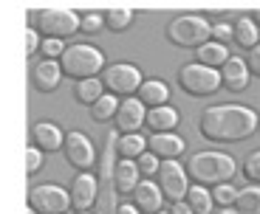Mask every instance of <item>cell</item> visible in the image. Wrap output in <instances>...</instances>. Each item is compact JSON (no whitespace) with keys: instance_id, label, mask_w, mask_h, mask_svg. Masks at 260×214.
I'll return each instance as SVG.
<instances>
[{"instance_id":"1","label":"cell","mask_w":260,"mask_h":214,"mask_svg":"<svg viewBox=\"0 0 260 214\" xmlns=\"http://www.w3.org/2000/svg\"><path fill=\"white\" fill-rule=\"evenodd\" d=\"M257 113L246 104H212L198 116V133L212 144H241L257 130Z\"/></svg>"},{"instance_id":"2","label":"cell","mask_w":260,"mask_h":214,"mask_svg":"<svg viewBox=\"0 0 260 214\" xmlns=\"http://www.w3.org/2000/svg\"><path fill=\"white\" fill-rule=\"evenodd\" d=\"M187 178L192 186H221V183H229L238 172V163H235L232 155L226 152H215V149H207V152H195L187 161Z\"/></svg>"},{"instance_id":"3","label":"cell","mask_w":260,"mask_h":214,"mask_svg":"<svg viewBox=\"0 0 260 214\" xmlns=\"http://www.w3.org/2000/svg\"><path fill=\"white\" fill-rule=\"evenodd\" d=\"M59 71L68 79H96V73L105 71V57L99 48L88 46V42H77V46H68L59 57Z\"/></svg>"},{"instance_id":"4","label":"cell","mask_w":260,"mask_h":214,"mask_svg":"<svg viewBox=\"0 0 260 214\" xmlns=\"http://www.w3.org/2000/svg\"><path fill=\"white\" fill-rule=\"evenodd\" d=\"M167 39L176 48L198 51L212 39V26L207 23V17H198V14H178L167 23Z\"/></svg>"},{"instance_id":"5","label":"cell","mask_w":260,"mask_h":214,"mask_svg":"<svg viewBox=\"0 0 260 214\" xmlns=\"http://www.w3.org/2000/svg\"><path fill=\"white\" fill-rule=\"evenodd\" d=\"M34 31L43 34V39H65L79 31V14L71 9H40L31 14Z\"/></svg>"},{"instance_id":"6","label":"cell","mask_w":260,"mask_h":214,"mask_svg":"<svg viewBox=\"0 0 260 214\" xmlns=\"http://www.w3.org/2000/svg\"><path fill=\"white\" fill-rule=\"evenodd\" d=\"M178 79V88H181L187 96L192 99H204V96H212L218 88H221V73L212 71V68H204L198 62H189V65H181L176 73Z\"/></svg>"},{"instance_id":"7","label":"cell","mask_w":260,"mask_h":214,"mask_svg":"<svg viewBox=\"0 0 260 214\" xmlns=\"http://www.w3.org/2000/svg\"><path fill=\"white\" fill-rule=\"evenodd\" d=\"M99 82H102V88L111 96H124V99H133L139 93V88H142L144 76L142 71H139L136 65H127V62H116V65H108L102 71V76H99Z\"/></svg>"},{"instance_id":"8","label":"cell","mask_w":260,"mask_h":214,"mask_svg":"<svg viewBox=\"0 0 260 214\" xmlns=\"http://www.w3.org/2000/svg\"><path fill=\"white\" fill-rule=\"evenodd\" d=\"M158 192H161V197H167V200L173 203H181L184 197H187L189 192V178H187V169L181 166L178 161H161L158 163Z\"/></svg>"},{"instance_id":"9","label":"cell","mask_w":260,"mask_h":214,"mask_svg":"<svg viewBox=\"0 0 260 214\" xmlns=\"http://www.w3.org/2000/svg\"><path fill=\"white\" fill-rule=\"evenodd\" d=\"M71 206L68 192L57 183H40L28 192V208L37 214H65Z\"/></svg>"},{"instance_id":"10","label":"cell","mask_w":260,"mask_h":214,"mask_svg":"<svg viewBox=\"0 0 260 214\" xmlns=\"http://www.w3.org/2000/svg\"><path fill=\"white\" fill-rule=\"evenodd\" d=\"M62 155H65V163H71L74 169H79V172H88V169L93 166V161H96V152H93L91 138L85 136V133H79V130H71L68 136H65Z\"/></svg>"},{"instance_id":"11","label":"cell","mask_w":260,"mask_h":214,"mask_svg":"<svg viewBox=\"0 0 260 214\" xmlns=\"http://www.w3.org/2000/svg\"><path fill=\"white\" fill-rule=\"evenodd\" d=\"M144 118H147V107L133 96V99H122L119 102V110L113 116V121H116V130L122 136H130V133H139L144 127Z\"/></svg>"},{"instance_id":"12","label":"cell","mask_w":260,"mask_h":214,"mask_svg":"<svg viewBox=\"0 0 260 214\" xmlns=\"http://www.w3.org/2000/svg\"><path fill=\"white\" fill-rule=\"evenodd\" d=\"M96 195H99V181L91 175V172H79L71 183V192H68V200H71V208L74 211H88V208L96 203Z\"/></svg>"},{"instance_id":"13","label":"cell","mask_w":260,"mask_h":214,"mask_svg":"<svg viewBox=\"0 0 260 214\" xmlns=\"http://www.w3.org/2000/svg\"><path fill=\"white\" fill-rule=\"evenodd\" d=\"M184 147H187V141L176 133H153L147 138V152L156 155L158 161H176L184 152Z\"/></svg>"},{"instance_id":"14","label":"cell","mask_w":260,"mask_h":214,"mask_svg":"<svg viewBox=\"0 0 260 214\" xmlns=\"http://www.w3.org/2000/svg\"><path fill=\"white\" fill-rule=\"evenodd\" d=\"M218 73H221V88H226V91L241 93L249 88V71H246V62H243V59L229 57L226 62L218 68Z\"/></svg>"},{"instance_id":"15","label":"cell","mask_w":260,"mask_h":214,"mask_svg":"<svg viewBox=\"0 0 260 214\" xmlns=\"http://www.w3.org/2000/svg\"><path fill=\"white\" fill-rule=\"evenodd\" d=\"M31 141H34V147H37L43 155H48V152L62 149L65 136H62V130H59L57 124L40 121V124H34V127H31Z\"/></svg>"},{"instance_id":"16","label":"cell","mask_w":260,"mask_h":214,"mask_svg":"<svg viewBox=\"0 0 260 214\" xmlns=\"http://www.w3.org/2000/svg\"><path fill=\"white\" fill-rule=\"evenodd\" d=\"M133 206L142 214H158L164 208V197L158 192V186L153 181H139V186L133 189Z\"/></svg>"},{"instance_id":"17","label":"cell","mask_w":260,"mask_h":214,"mask_svg":"<svg viewBox=\"0 0 260 214\" xmlns=\"http://www.w3.org/2000/svg\"><path fill=\"white\" fill-rule=\"evenodd\" d=\"M59 79H62V71H59V62H51V59H40L31 71V82L40 93H51L57 91Z\"/></svg>"},{"instance_id":"18","label":"cell","mask_w":260,"mask_h":214,"mask_svg":"<svg viewBox=\"0 0 260 214\" xmlns=\"http://www.w3.org/2000/svg\"><path fill=\"white\" fill-rule=\"evenodd\" d=\"M136 99L144 104V107H164L167 104V99H170V88H167V82H161V79H144L142 82V88H139V93H136Z\"/></svg>"},{"instance_id":"19","label":"cell","mask_w":260,"mask_h":214,"mask_svg":"<svg viewBox=\"0 0 260 214\" xmlns=\"http://www.w3.org/2000/svg\"><path fill=\"white\" fill-rule=\"evenodd\" d=\"M178 121H181V116H178V110L170 107V104L147 110V118H144V124H147L153 133H173L178 127Z\"/></svg>"},{"instance_id":"20","label":"cell","mask_w":260,"mask_h":214,"mask_svg":"<svg viewBox=\"0 0 260 214\" xmlns=\"http://www.w3.org/2000/svg\"><path fill=\"white\" fill-rule=\"evenodd\" d=\"M139 181H142V175H139L136 169V161H119L116 169H113V186H116L119 195H133V189L139 186Z\"/></svg>"},{"instance_id":"21","label":"cell","mask_w":260,"mask_h":214,"mask_svg":"<svg viewBox=\"0 0 260 214\" xmlns=\"http://www.w3.org/2000/svg\"><path fill=\"white\" fill-rule=\"evenodd\" d=\"M226 59H229V48L221 46V42H212V39H209L207 46H201L198 51H195V62L204 65V68H212V71H218Z\"/></svg>"},{"instance_id":"22","label":"cell","mask_w":260,"mask_h":214,"mask_svg":"<svg viewBox=\"0 0 260 214\" xmlns=\"http://www.w3.org/2000/svg\"><path fill=\"white\" fill-rule=\"evenodd\" d=\"M232 39L241 48H246V51H249V48H254L260 42V28L252 23V17H241L232 26Z\"/></svg>"},{"instance_id":"23","label":"cell","mask_w":260,"mask_h":214,"mask_svg":"<svg viewBox=\"0 0 260 214\" xmlns=\"http://www.w3.org/2000/svg\"><path fill=\"white\" fill-rule=\"evenodd\" d=\"M116 152L124 158V161H136L142 152H147V138L139 136V133L119 136V138H116Z\"/></svg>"},{"instance_id":"24","label":"cell","mask_w":260,"mask_h":214,"mask_svg":"<svg viewBox=\"0 0 260 214\" xmlns=\"http://www.w3.org/2000/svg\"><path fill=\"white\" fill-rule=\"evenodd\" d=\"M235 214H260V186H246L238 192L232 203Z\"/></svg>"},{"instance_id":"25","label":"cell","mask_w":260,"mask_h":214,"mask_svg":"<svg viewBox=\"0 0 260 214\" xmlns=\"http://www.w3.org/2000/svg\"><path fill=\"white\" fill-rule=\"evenodd\" d=\"M184 203L189 206L192 214H212V208H215L212 195H209V189H204V186H189Z\"/></svg>"},{"instance_id":"26","label":"cell","mask_w":260,"mask_h":214,"mask_svg":"<svg viewBox=\"0 0 260 214\" xmlns=\"http://www.w3.org/2000/svg\"><path fill=\"white\" fill-rule=\"evenodd\" d=\"M99 96H105V88H102V82H99V76L96 79H82V82L74 84V99H77L79 104H85V107H91Z\"/></svg>"},{"instance_id":"27","label":"cell","mask_w":260,"mask_h":214,"mask_svg":"<svg viewBox=\"0 0 260 214\" xmlns=\"http://www.w3.org/2000/svg\"><path fill=\"white\" fill-rule=\"evenodd\" d=\"M88 110H91V118H93L96 124L113 121V116H116V110H119V99L111 96V93H105V96H99L96 102L88 107Z\"/></svg>"},{"instance_id":"28","label":"cell","mask_w":260,"mask_h":214,"mask_svg":"<svg viewBox=\"0 0 260 214\" xmlns=\"http://www.w3.org/2000/svg\"><path fill=\"white\" fill-rule=\"evenodd\" d=\"M133 17H136V12L127 9V6H113V9H108V12L102 14L105 28H111V31H127V26L133 23Z\"/></svg>"},{"instance_id":"29","label":"cell","mask_w":260,"mask_h":214,"mask_svg":"<svg viewBox=\"0 0 260 214\" xmlns=\"http://www.w3.org/2000/svg\"><path fill=\"white\" fill-rule=\"evenodd\" d=\"M212 203L215 206H221V208H232V203H235V197H238V189L232 186V183H221V186H215L212 192Z\"/></svg>"},{"instance_id":"30","label":"cell","mask_w":260,"mask_h":214,"mask_svg":"<svg viewBox=\"0 0 260 214\" xmlns=\"http://www.w3.org/2000/svg\"><path fill=\"white\" fill-rule=\"evenodd\" d=\"M243 178L249 183H254V186L260 183V149H254V152L246 155V161H243Z\"/></svg>"},{"instance_id":"31","label":"cell","mask_w":260,"mask_h":214,"mask_svg":"<svg viewBox=\"0 0 260 214\" xmlns=\"http://www.w3.org/2000/svg\"><path fill=\"white\" fill-rule=\"evenodd\" d=\"M102 28H105V20H102V14H99V12H88V14H82V17H79V31L99 34Z\"/></svg>"},{"instance_id":"32","label":"cell","mask_w":260,"mask_h":214,"mask_svg":"<svg viewBox=\"0 0 260 214\" xmlns=\"http://www.w3.org/2000/svg\"><path fill=\"white\" fill-rule=\"evenodd\" d=\"M62 51H65L62 39H40V54H43V59H51V62H59Z\"/></svg>"},{"instance_id":"33","label":"cell","mask_w":260,"mask_h":214,"mask_svg":"<svg viewBox=\"0 0 260 214\" xmlns=\"http://www.w3.org/2000/svg\"><path fill=\"white\" fill-rule=\"evenodd\" d=\"M158 163H161V161H158V158L156 155H150V152H142V155H139L136 158V169H139V175H156V172H158Z\"/></svg>"},{"instance_id":"34","label":"cell","mask_w":260,"mask_h":214,"mask_svg":"<svg viewBox=\"0 0 260 214\" xmlns=\"http://www.w3.org/2000/svg\"><path fill=\"white\" fill-rule=\"evenodd\" d=\"M40 166H43V152L31 144V147L26 149V172H28V175H34Z\"/></svg>"},{"instance_id":"35","label":"cell","mask_w":260,"mask_h":214,"mask_svg":"<svg viewBox=\"0 0 260 214\" xmlns=\"http://www.w3.org/2000/svg\"><path fill=\"white\" fill-rule=\"evenodd\" d=\"M246 62V71H249V76H257L260 79V42L254 48H249V57L243 59Z\"/></svg>"},{"instance_id":"36","label":"cell","mask_w":260,"mask_h":214,"mask_svg":"<svg viewBox=\"0 0 260 214\" xmlns=\"http://www.w3.org/2000/svg\"><path fill=\"white\" fill-rule=\"evenodd\" d=\"M229 39H232V26H229V23H218V26H212V42L226 46Z\"/></svg>"},{"instance_id":"37","label":"cell","mask_w":260,"mask_h":214,"mask_svg":"<svg viewBox=\"0 0 260 214\" xmlns=\"http://www.w3.org/2000/svg\"><path fill=\"white\" fill-rule=\"evenodd\" d=\"M40 51V34L34 28H26V54H37Z\"/></svg>"},{"instance_id":"38","label":"cell","mask_w":260,"mask_h":214,"mask_svg":"<svg viewBox=\"0 0 260 214\" xmlns=\"http://www.w3.org/2000/svg\"><path fill=\"white\" fill-rule=\"evenodd\" d=\"M167 214H192V211H189V206L181 200V203H173V208H170Z\"/></svg>"},{"instance_id":"39","label":"cell","mask_w":260,"mask_h":214,"mask_svg":"<svg viewBox=\"0 0 260 214\" xmlns=\"http://www.w3.org/2000/svg\"><path fill=\"white\" fill-rule=\"evenodd\" d=\"M116 214H142V211L133 203H122V206H116Z\"/></svg>"},{"instance_id":"40","label":"cell","mask_w":260,"mask_h":214,"mask_svg":"<svg viewBox=\"0 0 260 214\" xmlns=\"http://www.w3.org/2000/svg\"><path fill=\"white\" fill-rule=\"evenodd\" d=\"M249 17H252V23H254V26H257V28H260V9H254V12H252V14H249Z\"/></svg>"},{"instance_id":"41","label":"cell","mask_w":260,"mask_h":214,"mask_svg":"<svg viewBox=\"0 0 260 214\" xmlns=\"http://www.w3.org/2000/svg\"><path fill=\"white\" fill-rule=\"evenodd\" d=\"M26 214H37V211H31V208H28V211H26Z\"/></svg>"},{"instance_id":"42","label":"cell","mask_w":260,"mask_h":214,"mask_svg":"<svg viewBox=\"0 0 260 214\" xmlns=\"http://www.w3.org/2000/svg\"><path fill=\"white\" fill-rule=\"evenodd\" d=\"M79 214H91V211H79Z\"/></svg>"},{"instance_id":"43","label":"cell","mask_w":260,"mask_h":214,"mask_svg":"<svg viewBox=\"0 0 260 214\" xmlns=\"http://www.w3.org/2000/svg\"><path fill=\"white\" fill-rule=\"evenodd\" d=\"M158 214H167V211H158Z\"/></svg>"},{"instance_id":"44","label":"cell","mask_w":260,"mask_h":214,"mask_svg":"<svg viewBox=\"0 0 260 214\" xmlns=\"http://www.w3.org/2000/svg\"><path fill=\"white\" fill-rule=\"evenodd\" d=\"M257 130H260V124H257Z\"/></svg>"}]
</instances>
